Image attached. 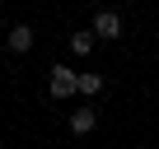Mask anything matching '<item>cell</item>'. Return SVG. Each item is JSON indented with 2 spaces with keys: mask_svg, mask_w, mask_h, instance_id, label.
Returning <instances> with one entry per match:
<instances>
[{
  "mask_svg": "<svg viewBox=\"0 0 159 149\" xmlns=\"http://www.w3.org/2000/svg\"><path fill=\"white\" fill-rule=\"evenodd\" d=\"M47 93H52V98H75V93H80V74L66 70V65H56L52 79H47Z\"/></svg>",
  "mask_w": 159,
  "mask_h": 149,
  "instance_id": "1",
  "label": "cell"
},
{
  "mask_svg": "<svg viewBox=\"0 0 159 149\" xmlns=\"http://www.w3.org/2000/svg\"><path fill=\"white\" fill-rule=\"evenodd\" d=\"M89 28H94L98 42H112V37H122V14H117V10H98Z\"/></svg>",
  "mask_w": 159,
  "mask_h": 149,
  "instance_id": "2",
  "label": "cell"
},
{
  "mask_svg": "<svg viewBox=\"0 0 159 149\" xmlns=\"http://www.w3.org/2000/svg\"><path fill=\"white\" fill-rule=\"evenodd\" d=\"M94 126H98V107H75L70 112V130L75 135H89Z\"/></svg>",
  "mask_w": 159,
  "mask_h": 149,
  "instance_id": "3",
  "label": "cell"
},
{
  "mask_svg": "<svg viewBox=\"0 0 159 149\" xmlns=\"http://www.w3.org/2000/svg\"><path fill=\"white\" fill-rule=\"evenodd\" d=\"M33 42H38V37H33V28H28V23L10 28V37H5V47H10V51H19V56H24V51H33Z\"/></svg>",
  "mask_w": 159,
  "mask_h": 149,
  "instance_id": "4",
  "label": "cell"
},
{
  "mask_svg": "<svg viewBox=\"0 0 159 149\" xmlns=\"http://www.w3.org/2000/svg\"><path fill=\"white\" fill-rule=\"evenodd\" d=\"M70 51H75V56H89V51H94V28L70 33Z\"/></svg>",
  "mask_w": 159,
  "mask_h": 149,
  "instance_id": "5",
  "label": "cell"
},
{
  "mask_svg": "<svg viewBox=\"0 0 159 149\" xmlns=\"http://www.w3.org/2000/svg\"><path fill=\"white\" fill-rule=\"evenodd\" d=\"M80 93H84V98H98L103 93V74H80Z\"/></svg>",
  "mask_w": 159,
  "mask_h": 149,
  "instance_id": "6",
  "label": "cell"
}]
</instances>
